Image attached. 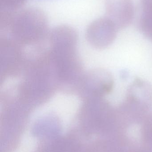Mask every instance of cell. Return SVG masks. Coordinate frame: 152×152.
Here are the masks:
<instances>
[{
	"label": "cell",
	"instance_id": "obj_8",
	"mask_svg": "<svg viewBox=\"0 0 152 152\" xmlns=\"http://www.w3.org/2000/svg\"><path fill=\"white\" fill-rule=\"evenodd\" d=\"M139 26L144 35L152 42V11L143 10Z\"/></svg>",
	"mask_w": 152,
	"mask_h": 152
},
{
	"label": "cell",
	"instance_id": "obj_3",
	"mask_svg": "<svg viewBox=\"0 0 152 152\" xmlns=\"http://www.w3.org/2000/svg\"><path fill=\"white\" fill-rule=\"evenodd\" d=\"M114 86V78L109 70L95 69L84 73L76 94L83 101L104 98L112 92Z\"/></svg>",
	"mask_w": 152,
	"mask_h": 152
},
{
	"label": "cell",
	"instance_id": "obj_7",
	"mask_svg": "<svg viewBox=\"0 0 152 152\" xmlns=\"http://www.w3.org/2000/svg\"><path fill=\"white\" fill-rule=\"evenodd\" d=\"M62 125L59 118L53 113H47L35 121L31 128L33 136L40 142L52 141L60 137Z\"/></svg>",
	"mask_w": 152,
	"mask_h": 152
},
{
	"label": "cell",
	"instance_id": "obj_1",
	"mask_svg": "<svg viewBox=\"0 0 152 152\" xmlns=\"http://www.w3.org/2000/svg\"><path fill=\"white\" fill-rule=\"evenodd\" d=\"M77 37L67 29L52 33L48 39L49 57L54 69L59 89L75 94L84 73L77 50Z\"/></svg>",
	"mask_w": 152,
	"mask_h": 152
},
{
	"label": "cell",
	"instance_id": "obj_6",
	"mask_svg": "<svg viewBox=\"0 0 152 152\" xmlns=\"http://www.w3.org/2000/svg\"><path fill=\"white\" fill-rule=\"evenodd\" d=\"M107 17L118 29L129 26L133 21L135 10L133 0H105Z\"/></svg>",
	"mask_w": 152,
	"mask_h": 152
},
{
	"label": "cell",
	"instance_id": "obj_5",
	"mask_svg": "<svg viewBox=\"0 0 152 152\" xmlns=\"http://www.w3.org/2000/svg\"><path fill=\"white\" fill-rule=\"evenodd\" d=\"M118 29L108 17L96 20L89 26L87 32V39L92 47L103 50L113 43Z\"/></svg>",
	"mask_w": 152,
	"mask_h": 152
},
{
	"label": "cell",
	"instance_id": "obj_2",
	"mask_svg": "<svg viewBox=\"0 0 152 152\" xmlns=\"http://www.w3.org/2000/svg\"><path fill=\"white\" fill-rule=\"evenodd\" d=\"M1 126L3 132L4 152H11L18 145L19 139L28 122L33 110L12 88L1 94Z\"/></svg>",
	"mask_w": 152,
	"mask_h": 152
},
{
	"label": "cell",
	"instance_id": "obj_4",
	"mask_svg": "<svg viewBox=\"0 0 152 152\" xmlns=\"http://www.w3.org/2000/svg\"><path fill=\"white\" fill-rule=\"evenodd\" d=\"M129 116H142L152 106V85L137 78L128 88L125 100L120 104Z\"/></svg>",
	"mask_w": 152,
	"mask_h": 152
}]
</instances>
